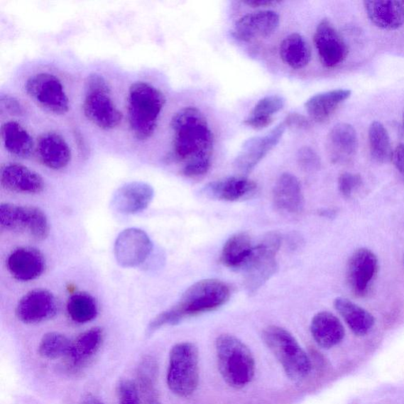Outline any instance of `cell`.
Masks as SVG:
<instances>
[{
	"label": "cell",
	"instance_id": "obj_34",
	"mask_svg": "<svg viewBox=\"0 0 404 404\" xmlns=\"http://www.w3.org/2000/svg\"><path fill=\"white\" fill-rule=\"evenodd\" d=\"M157 364L152 359L146 358L139 366L138 380L144 404H162L155 388Z\"/></svg>",
	"mask_w": 404,
	"mask_h": 404
},
{
	"label": "cell",
	"instance_id": "obj_33",
	"mask_svg": "<svg viewBox=\"0 0 404 404\" xmlns=\"http://www.w3.org/2000/svg\"><path fill=\"white\" fill-rule=\"evenodd\" d=\"M368 146L374 160L384 164L391 160L393 150L388 133L381 123L374 121L368 131Z\"/></svg>",
	"mask_w": 404,
	"mask_h": 404
},
{
	"label": "cell",
	"instance_id": "obj_4",
	"mask_svg": "<svg viewBox=\"0 0 404 404\" xmlns=\"http://www.w3.org/2000/svg\"><path fill=\"white\" fill-rule=\"evenodd\" d=\"M219 371L230 387L245 388L252 381L255 361L248 346L235 336L222 334L216 340Z\"/></svg>",
	"mask_w": 404,
	"mask_h": 404
},
{
	"label": "cell",
	"instance_id": "obj_8",
	"mask_svg": "<svg viewBox=\"0 0 404 404\" xmlns=\"http://www.w3.org/2000/svg\"><path fill=\"white\" fill-rule=\"evenodd\" d=\"M281 245L278 233L271 232L253 249L244 265L241 268L244 273L245 287L248 293L254 294L272 278L278 271L276 261Z\"/></svg>",
	"mask_w": 404,
	"mask_h": 404
},
{
	"label": "cell",
	"instance_id": "obj_28",
	"mask_svg": "<svg viewBox=\"0 0 404 404\" xmlns=\"http://www.w3.org/2000/svg\"><path fill=\"white\" fill-rule=\"evenodd\" d=\"M334 307L354 335L364 337L372 330L375 323L373 316L359 305L346 297H338L334 300Z\"/></svg>",
	"mask_w": 404,
	"mask_h": 404
},
{
	"label": "cell",
	"instance_id": "obj_14",
	"mask_svg": "<svg viewBox=\"0 0 404 404\" xmlns=\"http://www.w3.org/2000/svg\"><path fill=\"white\" fill-rule=\"evenodd\" d=\"M58 311V300L53 293L45 289H35L20 300L16 315L19 321L32 324L50 320Z\"/></svg>",
	"mask_w": 404,
	"mask_h": 404
},
{
	"label": "cell",
	"instance_id": "obj_24",
	"mask_svg": "<svg viewBox=\"0 0 404 404\" xmlns=\"http://www.w3.org/2000/svg\"><path fill=\"white\" fill-rule=\"evenodd\" d=\"M0 132L4 150L13 157L28 159L36 150L31 133L16 120L3 123Z\"/></svg>",
	"mask_w": 404,
	"mask_h": 404
},
{
	"label": "cell",
	"instance_id": "obj_46",
	"mask_svg": "<svg viewBox=\"0 0 404 404\" xmlns=\"http://www.w3.org/2000/svg\"><path fill=\"white\" fill-rule=\"evenodd\" d=\"M80 404H104L97 397L91 393H87L82 397Z\"/></svg>",
	"mask_w": 404,
	"mask_h": 404
},
{
	"label": "cell",
	"instance_id": "obj_16",
	"mask_svg": "<svg viewBox=\"0 0 404 404\" xmlns=\"http://www.w3.org/2000/svg\"><path fill=\"white\" fill-rule=\"evenodd\" d=\"M279 25L280 16L273 11L253 12L237 21L231 34L238 40L248 42L271 36Z\"/></svg>",
	"mask_w": 404,
	"mask_h": 404
},
{
	"label": "cell",
	"instance_id": "obj_18",
	"mask_svg": "<svg viewBox=\"0 0 404 404\" xmlns=\"http://www.w3.org/2000/svg\"><path fill=\"white\" fill-rule=\"evenodd\" d=\"M0 182L6 190L19 194L37 195L45 189L42 176L18 163H6L2 165Z\"/></svg>",
	"mask_w": 404,
	"mask_h": 404
},
{
	"label": "cell",
	"instance_id": "obj_39",
	"mask_svg": "<svg viewBox=\"0 0 404 404\" xmlns=\"http://www.w3.org/2000/svg\"><path fill=\"white\" fill-rule=\"evenodd\" d=\"M361 176L357 174L346 173L339 177L338 188L340 194L346 198H350L354 191L361 185Z\"/></svg>",
	"mask_w": 404,
	"mask_h": 404
},
{
	"label": "cell",
	"instance_id": "obj_32",
	"mask_svg": "<svg viewBox=\"0 0 404 404\" xmlns=\"http://www.w3.org/2000/svg\"><path fill=\"white\" fill-rule=\"evenodd\" d=\"M67 310L70 319L79 324L94 321L98 315L94 297L84 293H75L69 297Z\"/></svg>",
	"mask_w": 404,
	"mask_h": 404
},
{
	"label": "cell",
	"instance_id": "obj_3",
	"mask_svg": "<svg viewBox=\"0 0 404 404\" xmlns=\"http://www.w3.org/2000/svg\"><path fill=\"white\" fill-rule=\"evenodd\" d=\"M164 94L153 84L136 82L127 95V119L132 136L138 141L153 137L165 104Z\"/></svg>",
	"mask_w": 404,
	"mask_h": 404
},
{
	"label": "cell",
	"instance_id": "obj_26",
	"mask_svg": "<svg viewBox=\"0 0 404 404\" xmlns=\"http://www.w3.org/2000/svg\"><path fill=\"white\" fill-rule=\"evenodd\" d=\"M367 16L371 22L386 31H395L404 24V6L401 2L371 0L364 2Z\"/></svg>",
	"mask_w": 404,
	"mask_h": 404
},
{
	"label": "cell",
	"instance_id": "obj_38",
	"mask_svg": "<svg viewBox=\"0 0 404 404\" xmlns=\"http://www.w3.org/2000/svg\"><path fill=\"white\" fill-rule=\"evenodd\" d=\"M119 404H140L138 390L134 382L123 380L117 386Z\"/></svg>",
	"mask_w": 404,
	"mask_h": 404
},
{
	"label": "cell",
	"instance_id": "obj_30",
	"mask_svg": "<svg viewBox=\"0 0 404 404\" xmlns=\"http://www.w3.org/2000/svg\"><path fill=\"white\" fill-rule=\"evenodd\" d=\"M280 55L283 62L295 70L306 67L311 60V48L300 33H292L283 40Z\"/></svg>",
	"mask_w": 404,
	"mask_h": 404
},
{
	"label": "cell",
	"instance_id": "obj_41",
	"mask_svg": "<svg viewBox=\"0 0 404 404\" xmlns=\"http://www.w3.org/2000/svg\"><path fill=\"white\" fill-rule=\"evenodd\" d=\"M1 108L13 116H23L24 107L16 97L10 95H3L1 97Z\"/></svg>",
	"mask_w": 404,
	"mask_h": 404
},
{
	"label": "cell",
	"instance_id": "obj_12",
	"mask_svg": "<svg viewBox=\"0 0 404 404\" xmlns=\"http://www.w3.org/2000/svg\"><path fill=\"white\" fill-rule=\"evenodd\" d=\"M286 129V126L282 122L264 136L247 139L234 161V168L240 175L251 173L267 154L278 146Z\"/></svg>",
	"mask_w": 404,
	"mask_h": 404
},
{
	"label": "cell",
	"instance_id": "obj_6",
	"mask_svg": "<svg viewBox=\"0 0 404 404\" xmlns=\"http://www.w3.org/2000/svg\"><path fill=\"white\" fill-rule=\"evenodd\" d=\"M82 109L89 121L103 131H112L121 124L124 114L111 96L109 83L99 74H91Z\"/></svg>",
	"mask_w": 404,
	"mask_h": 404
},
{
	"label": "cell",
	"instance_id": "obj_21",
	"mask_svg": "<svg viewBox=\"0 0 404 404\" xmlns=\"http://www.w3.org/2000/svg\"><path fill=\"white\" fill-rule=\"evenodd\" d=\"M273 198L275 207L288 214H300L304 207L300 182L290 173H283L275 182Z\"/></svg>",
	"mask_w": 404,
	"mask_h": 404
},
{
	"label": "cell",
	"instance_id": "obj_20",
	"mask_svg": "<svg viewBox=\"0 0 404 404\" xmlns=\"http://www.w3.org/2000/svg\"><path fill=\"white\" fill-rule=\"evenodd\" d=\"M6 266L13 278L28 282L38 279L44 273L45 259L35 248L18 247L9 255Z\"/></svg>",
	"mask_w": 404,
	"mask_h": 404
},
{
	"label": "cell",
	"instance_id": "obj_43",
	"mask_svg": "<svg viewBox=\"0 0 404 404\" xmlns=\"http://www.w3.org/2000/svg\"><path fill=\"white\" fill-rule=\"evenodd\" d=\"M273 122V117L261 116L256 115H251L245 119L244 124L247 126L251 127L255 130H261L266 129L271 126Z\"/></svg>",
	"mask_w": 404,
	"mask_h": 404
},
{
	"label": "cell",
	"instance_id": "obj_42",
	"mask_svg": "<svg viewBox=\"0 0 404 404\" xmlns=\"http://www.w3.org/2000/svg\"><path fill=\"white\" fill-rule=\"evenodd\" d=\"M283 124L287 129H295L299 130H308L311 126L309 120L304 116L297 112L289 113L283 120Z\"/></svg>",
	"mask_w": 404,
	"mask_h": 404
},
{
	"label": "cell",
	"instance_id": "obj_35",
	"mask_svg": "<svg viewBox=\"0 0 404 404\" xmlns=\"http://www.w3.org/2000/svg\"><path fill=\"white\" fill-rule=\"evenodd\" d=\"M72 342L62 333L52 332L42 337L38 346V353L46 359H58L67 357L72 349Z\"/></svg>",
	"mask_w": 404,
	"mask_h": 404
},
{
	"label": "cell",
	"instance_id": "obj_7",
	"mask_svg": "<svg viewBox=\"0 0 404 404\" xmlns=\"http://www.w3.org/2000/svg\"><path fill=\"white\" fill-rule=\"evenodd\" d=\"M200 358L197 346L189 342L175 344L169 354L167 384L182 398L193 395L200 381Z\"/></svg>",
	"mask_w": 404,
	"mask_h": 404
},
{
	"label": "cell",
	"instance_id": "obj_49",
	"mask_svg": "<svg viewBox=\"0 0 404 404\" xmlns=\"http://www.w3.org/2000/svg\"><path fill=\"white\" fill-rule=\"evenodd\" d=\"M403 264H404V257H403Z\"/></svg>",
	"mask_w": 404,
	"mask_h": 404
},
{
	"label": "cell",
	"instance_id": "obj_15",
	"mask_svg": "<svg viewBox=\"0 0 404 404\" xmlns=\"http://www.w3.org/2000/svg\"><path fill=\"white\" fill-rule=\"evenodd\" d=\"M315 44L325 67H336L342 63L349 55L343 38L327 19H324L317 27Z\"/></svg>",
	"mask_w": 404,
	"mask_h": 404
},
{
	"label": "cell",
	"instance_id": "obj_17",
	"mask_svg": "<svg viewBox=\"0 0 404 404\" xmlns=\"http://www.w3.org/2000/svg\"><path fill=\"white\" fill-rule=\"evenodd\" d=\"M154 197V190L145 182H131L119 187L113 195L111 205L120 214H138L146 209Z\"/></svg>",
	"mask_w": 404,
	"mask_h": 404
},
{
	"label": "cell",
	"instance_id": "obj_2",
	"mask_svg": "<svg viewBox=\"0 0 404 404\" xmlns=\"http://www.w3.org/2000/svg\"><path fill=\"white\" fill-rule=\"evenodd\" d=\"M171 129L174 133L173 158L187 161L212 158L214 136L207 119L195 107L183 108L172 119Z\"/></svg>",
	"mask_w": 404,
	"mask_h": 404
},
{
	"label": "cell",
	"instance_id": "obj_13",
	"mask_svg": "<svg viewBox=\"0 0 404 404\" xmlns=\"http://www.w3.org/2000/svg\"><path fill=\"white\" fill-rule=\"evenodd\" d=\"M153 251V243L143 230L131 228L124 230L116 238L115 257L120 266L134 268L143 264Z\"/></svg>",
	"mask_w": 404,
	"mask_h": 404
},
{
	"label": "cell",
	"instance_id": "obj_29",
	"mask_svg": "<svg viewBox=\"0 0 404 404\" xmlns=\"http://www.w3.org/2000/svg\"><path fill=\"white\" fill-rule=\"evenodd\" d=\"M103 342V331L96 327L82 333L72 343L68 359L73 367H80L86 364L100 349Z\"/></svg>",
	"mask_w": 404,
	"mask_h": 404
},
{
	"label": "cell",
	"instance_id": "obj_48",
	"mask_svg": "<svg viewBox=\"0 0 404 404\" xmlns=\"http://www.w3.org/2000/svg\"><path fill=\"white\" fill-rule=\"evenodd\" d=\"M401 3H402L403 6H404V1H403V2H401Z\"/></svg>",
	"mask_w": 404,
	"mask_h": 404
},
{
	"label": "cell",
	"instance_id": "obj_45",
	"mask_svg": "<svg viewBox=\"0 0 404 404\" xmlns=\"http://www.w3.org/2000/svg\"><path fill=\"white\" fill-rule=\"evenodd\" d=\"M278 3L272 0H246L244 4L252 6V8H260V6H267Z\"/></svg>",
	"mask_w": 404,
	"mask_h": 404
},
{
	"label": "cell",
	"instance_id": "obj_5",
	"mask_svg": "<svg viewBox=\"0 0 404 404\" xmlns=\"http://www.w3.org/2000/svg\"><path fill=\"white\" fill-rule=\"evenodd\" d=\"M262 338L290 380L301 381L307 378L311 371L310 359L292 333L271 325L262 332Z\"/></svg>",
	"mask_w": 404,
	"mask_h": 404
},
{
	"label": "cell",
	"instance_id": "obj_40",
	"mask_svg": "<svg viewBox=\"0 0 404 404\" xmlns=\"http://www.w3.org/2000/svg\"><path fill=\"white\" fill-rule=\"evenodd\" d=\"M212 158H202L186 163L182 168V174L189 178H196L209 172Z\"/></svg>",
	"mask_w": 404,
	"mask_h": 404
},
{
	"label": "cell",
	"instance_id": "obj_10",
	"mask_svg": "<svg viewBox=\"0 0 404 404\" xmlns=\"http://www.w3.org/2000/svg\"><path fill=\"white\" fill-rule=\"evenodd\" d=\"M0 226L6 231H26L36 239H45L49 224L45 212L34 207L11 203L0 205Z\"/></svg>",
	"mask_w": 404,
	"mask_h": 404
},
{
	"label": "cell",
	"instance_id": "obj_25",
	"mask_svg": "<svg viewBox=\"0 0 404 404\" xmlns=\"http://www.w3.org/2000/svg\"><path fill=\"white\" fill-rule=\"evenodd\" d=\"M310 332L315 342L324 349H330L342 342L344 326L339 318L328 311L319 312L312 319Z\"/></svg>",
	"mask_w": 404,
	"mask_h": 404
},
{
	"label": "cell",
	"instance_id": "obj_22",
	"mask_svg": "<svg viewBox=\"0 0 404 404\" xmlns=\"http://www.w3.org/2000/svg\"><path fill=\"white\" fill-rule=\"evenodd\" d=\"M256 190V182L246 176L237 175L209 183L204 192L214 200L237 202L251 197Z\"/></svg>",
	"mask_w": 404,
	"mask_h": 404
},
{
	"label": "cell",
	"instance_id": "obj_37",
	"mask_svg": "<svg viewBox=\"0 0 404 404\" xmlns=\"http://www.w3.org/2000/svg\"><path fill=\"white\" fill-rule=\"evenodd\" d=\"M297 165L304 170L305 172H313L320 168V158L317 153L308 146L300 148L297 153Z\"/></svg>",
	"mask_w": 404,
	"mask_h": 404
},
{
	"label": "cell",
	"instance_id": "obj_19",
	"mask_svg": "<svg viewBox=\"0 0 404 404\" xmlns=\"http://www.w3.org/2000/svg\"><path fill=\"white\" fill-rule=\"evenodd\" d=\"M35 151L41 164L55 171L67 168L72 158V148L67 140L55 131L41 134Z\"/></svg>",
	"mask_w": 404,
	"mask_h": 404
},
{
	"label": "cell",
	"instance_id": "obj_1",
	"mask_svg": "<svg viewBox=\"0 0 404 404\" xmlns=\"http://www.w3.org/2000/svg\"><path fill=\"white\" fill-rule=\"evenodd\" d=\"M230 295L229 287L222 280L198 281L183 293L175 307L155 317L148 324V332L153 333L163 326L178 324L185 317L215 310L228 302Z\"/></svg>",
	"mask_w": 404,
	"mask_h": 404
},
{
	"label": "cell",
	"instance_id": "obj_36",
	"mask_svg": "<svg viewBox=\"0 0 404 404\" xmlns=\"http://www.w3.org/2000/svg\"><path fill=\"white\" fill-rule=\"evenodd\" d=\"M285 99L279 95L267 96L254 106L251 112L252 115L273 117L275 113L285 108Z\"/></svg>",
	"mask_w": 404,
	"mask_h": 404
},
{
	"label": "cell",
	"instance_id": "obj_11",
	"mask_svg": "<svg viewBox=\"0 0 404 404\" xmlns=\"http://www.w3.org/2000/svg\"><path fill=\"white\" fill-rule=\"evenodd\" d=\"M378 271V259L373 251L366 248L354 251L347 262L346 274L352 293L359 297L368 295Z\"/></svg>",
	"mask_w": 404,
	"mask_h": 404
},
{
	"label": "cell",
	"instance_id": "obj_44",
	"mask_svg": "<svg viewBox=\"0 0 404 404\" xmlns=\"http://www.w3.org/2000/svg\"><path fill=\"white\" fill-rule=\"evenodd\" d=\"M391 161L395 168L404 175V144H400L395 148Z\"/></svg>",
	"mask_w": 404,
	"mask_h": 404
},
{
	"label": "cell",
	"instance_id": "obj_23",
	"mask_svg": "<svg viewBox=\"0 0 404 404\" xmlns=\"http://www.w3.org/2000/svg\"><path fill=\"white\" fill-rule=\"evenodd\" d=\"M358 147L357 132L353 126L340 123L332 127L327 138V150L333 162L350 160L356 155Z\"/></svg>",
	"mask_w": 404,
	"mask_h": 404
},
{
	"label": "cell",
	"instance_id": "obj_27",
	"mask_svg": "<svg viewBox=\"0 0 404 404\" xmlns=\"http://www.w3.org/2000/svg\"><path fill=\"white\" fill-rule=\"evenodd\" d=\"M351 96L349 89H334L311 97L305 103L309 116L318 124L327 121L337 109Z\"/></svg>",
	"mask_w": 404,
	"mask_h": 404
},
{
	"label": "cell",
	"instance_id": "obj_47",
	"mask_svg": "<svg viewBox=\"0 0 404 404\" xmlns=\"http://www.w3.org/2000/svg\"><path fill=\"white\" fill-rule=\"evenodd\" d=\"M403 127H404V114H403Z\"/></svg>",
	"mask_w": 404,
	"mask_h": 404
},
{
	"label": "cell",
	"instance_id": "obj_31",
	"mask_svg": "<svg viewBox=\"0 0 404 404\" xmlns=\"http://www.w3.org/2000/svg\"><path fill=\"white\" fill-rule=\"evenodd\" d=\"M249 235L236 233L225 243L221 256L222 263L229 268L240 269L250 257L253 249Z\"/></svg>",
	"mask_w": 404,
	"mask_h": 404
},
{
	"label": "cell",
	"instance_id": "obj_9",
	"mask_svg": "<svg viewBox=\"0 0 404 404\" xmlns=\"http://www.w3.org/2000/svg\"><path fill=\"white\" fill-rule=\"evenodd\" d=\"M26 93L41 109L54 115H65L70 109V99L58 76L39 72L28 77Z\"/></svg>",
	"mask_w": 404,
	"mask_h": 404
}]
</instances>
